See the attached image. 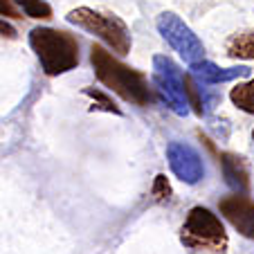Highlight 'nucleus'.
Segmentation results:
<instances>
[{"mask_svg":"<svg viewBox=\"0 0 254 254\" xmlns=\"http://www.w3.org/2000/svg\"><path fill=\"white\" fill-rule=\"evenodd\" d=\"M90 61H92V67H95L97 79L106 88L117 92L124 101H130V104H137V106H146L151 101L149 83H146V77L142 72L124 65L111 52L99 48V45L90 48Z\"/></svg>","mask_w":254,"mask_h":254,"instance_id":"obj_1","label":"nucleus"},{"mask_svg":"<svg viewBox=\"0 0 254 254\" xmlns=\"http://www.w3.org/2000/svg\"><path fill=\"white\" fill-rule=\"evenodd\" d=\"M29 45L36 52L41 67L48 77H59L79 65V43L67 32L52 27H34L29 32Z\"/></svg>","mask_w":254,"mask_h":254,"instance_id":"obj_2","label":"nucleus"},{"mask_svg":"<svg viewBox=\"0 0 254 254\" xmlns=\"http://www.w3.org/2000/svg\"><path fill=\"white\" fill-rule=\"evenodd\" d=\"M67 23L77 25V27L86 29L88 34H95L97 39H101L113 52L117 54H128L130 52V32L122 18L115 14H104V11H95L90 7H77L67 14Z\"/></svg>","mask_w":254,"mask_h":254,"instance_id":"obj_3","label":"nucleus"},{"mask_svg":"<svg viewBox=\"0 0 254 254\" xmlns=\"http://www.w3.org/2000/svg\"><path fill=\"white\" fill-rule=\"evenodd\" d=\"M180 239L187 248L200 250V252L225 254L227 250V232L218 216L211 214L205 207H193L187 214L180 230Z\"/></svg>","mask_w":254,"mask_h":254,"instance_id":"obj_4","label":"nucleus"},{"mask_svg":"<svg viewBox=\"0 0 254 254\" xmlns=\"http://www.w3.org/2000/svg\"><path fill=\"white\" fill-rule=\"evenodd\" d=\"M153 83L158 88L160 97L167 101L176 115H187L189 113V97H187V83L180 67L169 57H153Z\"/></svg>","mask_w":254,"mask_h":254,"instance_id":"obj_5","label":"nucleus"},{"mask_svg":"<svg viewBox=\"0 0 254 254\" xmlns=\"http://www.w3.org/2000/svg\"><path fill=\"white\" fill-rule=\"evenodd\" d=\"M158 32L162 34V39L176 50L189 65L202 61L205 57V48H202L200 39L191 32L187 23H185L180 16L171 14V11H164L158 16Z\"/></svg>","mask_w":254,"mask_h":254,"instance_id":"obj_6","label":"nucleus"},{"mask_svg":"<svg viewBox=\"0 0 254 254\" xmlns=\"http://www.w3.org/2000/svg\"><path fill=\"white\" fill-rule=\"evenodd\" d=\"M167 158H169V164H171V171L176 173L183 183L196 185L198 180L205 176V167H202L200 155H198V151L191 149L189 144L171 142L167 149Z\"/></svg>","mask_w":254,"mask_h":254,"instance_id":"obj_7","label":"nucleus"},{"mask_svg":"<svg viewBox=\"0 0 254 254\" xmlns=\"http://www.w3.org/2000/svg\"><path fill=\"white\" fill-rule=\"evenodd\" d=\"M221 214L234 225L239 234L254 241V202L245 196H227L221 200Z\"/></svg>","mask_w":254,"mask_h":254,"instance_id":"obj_8","label":"nucleus"},{"mask_svg":"<svg viewBox=\"0 0 254 254\" xmlns=\"http://www.w3.org/2000/svg\"><path fill=\"white\" fill-rule=\"evenodd\" d=\"M191 74L198 79L200 83L205 86H218V83H225L232 81L236 77H248L250 74V67H218L216 63L211 61H198L191 65Z\"/></svg>","mask_w":254,"mask_h":254,"instance_id":"obj_9","label":"nucleus"},{"mask_svg":"<svg viewBox=\"0 0 254 254\" xmlns=\"http://www.w3.org/2000/svg\"><path fill=\"white\" fill-rule=\"evenodd\" d=\"M221 164H223V173L227 178V185L239 189V191H245L248 189V167H245L243 158L234 153H223Z\"/></svg>","mask_w":254,"mask_h":254,"instance_id":"obj_10","label":"nucleus"},{"mask_svg":"<svg viewBox=\"0 0 254 254\" xmlns=\"http://www.w3.org/2000/svg\"><path fill=\"white\" fill-rule=\"evenodd\" d=\"M227 54L232 59H254V32L234 34L227 41Z\"/></svg>","mask_w":254,"mask_h":254,"instance_id":"obj_11","label":"nucleus"},{"mask_svg":"<svg viewBox=\"0 0 254 254\" xmlns=\"http://www.w3.org/2000/svg\"><path fill=\"white\" fill-rule=\"evenodd\" d=\"M230 99L236 108H241L243 113L254 115V79H250V81L239 83L236 88H232Z\"/></svg>","mask_w":254,"mask_h":254,"instance_id":"obj_12","label":"nucleus"},{"mask_svg":"<svg viewBox=\"0 0 254 254\" xmlns=\"http://www.w3.org/2000/svg\"><path fill=\"white\" fill-rule=\"evenodd\" d=\"M16 5L29 18H43V20L52 18V7L45 0H16Z\"/></svg>","mask_w":254,"mask_h":254,"instance_id":"obj_13","label":"nucleus"},{"mask_svg":"<svg viewBox=\"0 0 254 254\" xmlns=\"http://www.w3.org/2000/svg\"><path fill=\"white\" fill-rule=\"evenodd\" d=\"M86 92L88 97L92 99V108H97V111H106V113H115V115H122V111L115 106V101L111 99L108 95H104V92H99V90H92V88H86Z\"/></svg>","mask_w":254,"mask_h":254,"instance_id":"obj_14","label":"nucleus"},{"mask_svg":"<svg viewBox=\"0 0 254 254\" xmlns=\"http://www.w3.org/2000/svg\"><path fill=\"white\" fill-rule=\"evenodd\" d=\"M153 196H155V200H160V202H164V200H169V198H171V187H169V183H167V178H164V176L155 178Z\"/></svg>","mask_w":254,"mask_h":254,"instance_id":"obj_15","label":"nucleus"},{"mask_svg":"<svg viewBox=\"0 0 254 254\" xmlns=\"http://www.w3.org/2000/svg\"><path fill=\"white\" fill-rule=\"evenodd\" d=\"M0 16H11V18H18L16 0H0Z\"/></svg>","mask_w":254,"mask_h":254,"instance_id":"obj_16","label":"nucleus"},{"mask_svg":"<svg viewBox=\"0 0 254 254\" xmlns=\"http://www.w3.org/2000/svg\"><path fill=\"white\" fill-rule=\"evenodd\" d=\"M0 39H16V29L2 18H0Z\"/></svg>","mask_w":254,"mask_h":254,"instance_id":"obj_17","label":"nucleus"},{"mask_svg":"<svg viewBox=\"0 0 254 254\" xmlns=\"http://www.w3.org/2000/svg\"><path fill=\"white\" fill-rule=\"evenodd\" d=\"M252 137H254V130H252Z\"/></svg>","mask_w":254,"mask_h":254,"instance_id":"obj_18","label":"nucleus"}]
</instances>
